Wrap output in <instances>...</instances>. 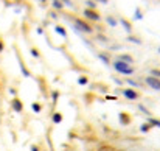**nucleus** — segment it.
<instances>
[{"instance_id": "obj_1", "label": "nucleus", "mask_w": 160, "mask_h": 151, "mask_svg": "<svg viewBox=\"0 0 160 151\" xmlns=\"http://www.w3.org/2000/svg\"><path fill=\"white\" fill-rule=\"evenodd\" d=\"M65 16V19H68L70 22H73V27H75V30L76 31H79V33H84V34H93V31H95V28H93V25L90 23V22H87L86 19H82V17H78V16H75V14H64Z\"/></svg>"}, {"instance_id": "obj_2", "label": "nucleus", "mask_w": 160, "mask_h": 151, "mask_svg": "<svg viewBox=\"0 0 160 151\" xmlns=\"http://www.w3.org/2000/svg\"><path fill=\"white\" fill-rule=\"evenodd\" d=\"M117 73L120 75H124V76H131L135 73V67H132L131 64H126L123 61H118V59H112V65H110Z\"/></svg>"}, {"instance_id": "obj_3", "label": "nucleus", "mask_w": 160, "mask_h": 151, "mask_svg": "<svg viewBox=\"0 0 160 151\" xmlns=\"http://www.w3.org/2000/svg\"><path fill=\"white\" fill-rule=\"evenodd\" d=\"M82 14L86 17L87 22H101V13L98 9H89V8H84L82 9Z\"/></svg>"}, {"instance_id": "obj_4", "label": "nucleus", "mask_w": 160, "mask_h": 151, "mask_svg": "<svg viewBox=\"0 0 160 151\" xmlns=\"http://www.w3.org/2000/svg\"><path fill=\"white\" fill-rule=\"evenodd\" d=\"M121 95H123L124 98L131 100V101L140 100V97H142V94H140L138 91L132 89V87H126V89H121Z\"/></svg>"}, {"instance_id": "obj_5", "label": "nucleus", "mask_w": 160, "mask_h": 151, "mask_svg": "<svg viewBox=\"0 0 160 151\" xmlns=\"http://www.w3.org/2000/svg\"><path fill=\"white\" fill-rule=\"evenodd\" d=\"M14 50H16V58H17V61H19V67H20V72H22V75L25 76V78H31V72L28 70V67H27V64H25V61H23V58L20 56V53L19 50L14 47Z\"/></svg>"}, {"instance_id": "obj_6", "label": "nucleus", "mask_w": 160, "mask_h": 151, "mask_svg": "<svg viewBox=\"0 0 160 151\" xmlns=\"http://www.w3.org/2000/svg\"><path fill=\"white\" fill-rule=\"evenodd\" d=\"M118 23L121 25V28H123L128 34H134V25H132V22H131L128 17L120 16V17H118Z\"/></svg>"}, {"instance_id": "obj_7", "label": "nucleus", "mask_w": 160, "mask_h": 151, "mask_svg": "<svg viewBox=\"0 0 160 151\" xmlns=\"http://www.w3.org/2000/svg\"><path fill=\"white\" fill-rule=\"evenodd\" d=\"M143 81H145V84H146L148 87H151L152 91H160V80L159 78L148 75V76L143 78Z\"/></svg>"}, {"instance_id": "obj_8", "label": "nucleus", "mask_w": 160, "mask_h": 151, "mask_svg": "<svg viewBox=\"0 0 160 151\" xmlns=\"http://www.w3.org/2000/svg\"><path fill=\"white\" fill-rule=\"evenodd\" d=\"M97 58L106 65V67H110L112 65V55L109 51H97Z\"/></svg>"}, {"instance_id": "obj_9", "label": "nucleus", "mask_w": 160, "mask_h": 151, "mask_svg": "<svg viewBox=\"0 0 160 151\" xmlns=\"http://www.w3.org/2000/svg\"><path fill=\"white\" fill-rule=\"evenodd\" d=\"M118 120H120V125L121 126H129L132 123V115L129 112H126V111H121L118 114Z\"/></svg>"}, {"instance_id": "obj_10", "label": "nucleus", "mask_w": 160, "mask_h": 151, "mask_svg": "<svg viewBox=\"0 0 160 151\" xmlns=\"http://www.w3.org/2000/svg\"><path fill=\"white\" fill-rule=\"evenodd\" d=\"M11 107H12V111L17 112V114H22V112H23V103H22L20 98H17V97H14V98L11 100Z\"/></svg>"}, {"instance_id": "obj_11", "label": "nucleus", "mask_w": 160, "mask_h": 151, "mask_svg": "<svg viewBox=\"0 0 160 151\" xmlns=\"http://www.w3.org/2000/svg\"><path fill=\"white\" fill-rule=\"evenodd\" d=\"M115 59H118V61H123V62H126V64H131V65L135 62V59H134V56H132L131 53H118Z\"/></svg>"}, {"instance_id": "obj_12", "label": "nucleus", "mask_w": 160, "mask_h": 151, "mask_svg": "<svg viewBox=\"0 0 160 151\" xmlns=\"http://www.w3.org/2000/svg\"><path fill=\"white\" fill-rule=\"evenodd\" d=\"M124 83H126V84H129V86H131L132 89H135V91H137V89H142V87H143V84H142L140 81L134 80V78H126V80H124Z\"/></svg>"}, {"instance_id": "obj_13", "label": "nucleus", "mask_w": 160, "mask_h": 151, "mask_svg": "<svg viewBox=\"0 0 160 151\" xmlns=\"http://www.w3.org/2000/svg\"><path fill=\"white\" fill-rule=\"evenodd\" d=\"M126 41L128 42H132V44H137V45H142L143 44V39L140 36H137V34H128Z\"/></svg>"}, {"instance_id": "obj_14", "label": "nucleus", "mask_w": 160, "mask_h": 151, "mask_svg": "<svg viewBox=\"0 0 160 151\" xmlns=\"http://www.w3.org/2000/svg\"><path fill=\"white\" fill-rule=\"evenodd\" d=\"M106 23L110 27V28H115V27L118 25V19H117L115 16H112V14H107L106 16Z\"/></svg>"}, {"instance_id": "obj_15", "label": "nucleus", "mask_w": 160, "mask_h": 151, "mask_svg": "<svg viewBox=\"0 0 160 151\" xmlns=\"http://www.w3.org/2000/svg\"><path fill=\"white\" fill-rule=\"evenodd\" d=\"M54 33H56V34H59V36H62L64 39H67V38H68L67 30H65L62 25H54Z\"/></svg>"}, {"instance_id": "obj_16", "label": "nucleus", "mask_w": 160, "mask_h": 151, "mask_svg": "<svg viewBox=\"0 0 160 151\" xmlns=\"http://www.w3.org/2000/svg\"><path fill=\"white\" fill-rule=\"evenodd\" d=\"M52 8H53L56 13H62L65 6H64L62 2H59V0H52Z\"/></svg>"}, {"instance_id": "obj_17", "label": "nucleus", "mask_w": 160, "mask_h": 151, "mask_svg": "<svg viewBox=\"0 0 160 151\" xmlns=\"http://www.w3.org/2000/svg\"><path fill=\"white\" fill-rule=\"evenodd\" d=\"M134 20H142L143 17H145V13H143V9L140 8V6H137L135 9H134Z\"/></svg>"}, {"instance_id": "obj_18", "label": "nucleus", "mask_w": 160, "mask_h": 151, "mask_svg": "<svg viewBox=\"0 0 160 151\" xmlns=\"http://www.w3.org/2000/svg\"><path fill=\"white\" fill-rule=\"evenodd\" d=\"M146 123H149L152 128H160V118L156 117H146Z\"/></svg>"}, {"instance_id": "obj_19", "label": "nucleus", "mask_w": 160, "mask_h": 151, "mask_svg": "<svg viewBox=\"0 0 160 151\" xmlns=\"http://www.w3.org/2000/svg\"><path fill=\"white\" fill-rule=\"evenodd\" d=\"M52 120H53L54 125H59V123L64 120V115H62L61 112H53V115H52Z\"/></svg>"}, {"instance_id": "obj_20", "label": "nucleus", "mask_w": 160, "mask_h": 151, "mask_svg": "<svg viewBox=\"0 0 160 151\" xmlns=\"http://www.w3.org/2000/svg\"><path fill=\"white\" fill-rule=\"evenodd\" d=\"M78 84L79 86H87L89 84V76L87 75H79L78 76Z\"/></svg>"}, {"instance_id": "obj_21", "label": "nucleus", "mask_w": 160, "mask_h": 151, "mask_svg": "<svg viewBox=\"0 0 160 151\" xmlns=\"http://www.w3.org/2000/svg\"><path fill=\"white\" fill-rule=\"evenodd\" d=\"M84 5H86V8H89V9H98V3L93 2V0H84Z\"/></svg>"}, {"instance_id": "obj_22", "label": "nucleus", "mask_w": 160, "mask_h": 151, "mask_svg": "<svg viewBox=\"0 0 160 151\" xmlns=\"http://www.w3.org/2000/svg\"><path fill=\"white\" fill-rule=\"evenodd\" d=\"M31 109H33V112L39 114V112H42V104L39 101H34V103H31Z\"/></svg>"}, {"instance_id": "obj_23", "label": "nucleus", "mask_w": 160, "mask_h": 151, "mask_svg": "<svg viewBox=\"0 0 160 151\" xmlns=\"http://www.w3.org/2000/svg\"><path fill=\"white\" fill-rule=\"evenodd\" d=\"M30 53H31V56L33 58H36V59H39L41 58V51L38 47H30Z\"/></svg>"}, {"instance_id": "obj_24", "label": "nucleus", "mask_w": 160, "mask_h": 151, "mask_svg": "<svg viewBox=\"0 0 160 151\" xmlns=\"http://www.w3.org/2000/svg\"><path fill=\"white\" fill-rule=\"evenodd\" d=\"M151 129H152V126H151L149 123H146V122L140 125V131H142V133H149Z\"/></svg>"}, {"instance_id": "obj_25", "label": "nucleus", "mask_w": 160, "mask_h": 151, "mask_svg": "<svg viewBox=\"0 0 160 151\" xmlns=\"http://www.w3.org/2000/svg\"><path fill=\"white\" fill-rule=\"evenodd\" d=\"M138 109H140V111H142L143 114H146L148 117H152V115H151V111H149V109H148L146 106H143V104H138Z\"/></svg>"}, {"instance_id": "obj_26", "label": "nucleus", "mask_w": 160, "mask_h": 151, "mask_svg": "<svg viewBox=\"0 0 160 151\" xmlns=\"http://www.w3.org/2000/svg\"><path fill=\"white\" fill-rule=\"evenodd\" d=\"M149 75H151V76H156V78L160 80V69H151V70H149Z\"/></svg>"}, {"instance_id": "obj_27", "label": "nucleus", "mask_w": 160, "mask_h": 151, "mask_svg": "<svg viewBox=\"0 0 160 151\" xmlns=\"http://www.w3.org/2000/svg\"><path fill=\"white\" fill-rule=\"evenodd\" d=\"M58 98H59V91H52V101H53V104L58 103Z\"/></svg>"}, {"instance_id": "obj_28", "label": "nucleus", "mask_w": 160, "mask_h": 151, "mask_svg": "<svg viewBox=\"0 0 160 151\" xmlns=\"http://www.w3.org/2000/svg\"><path fill=\"white\" fill-rule=\"evenodd\" d=\"M59 2H62V5H64V6H70V8H75V3H73V0H59Z\"/></svg>"}, {"instance_id": "obj_29", "label": "nucleus", "mask_w": 160, "mask_h": 151, "mask_svg": "<svg viewBox=\"0 0 160 151\" xmlns=\"http://www.w3.org/2000/svg\"><path fill=\"white\" fill-rule=\"evenodd\" d=\"M97 41H103V42H109V38H106L104 34H97Z\"/></svg>"}, {"instance_id": "obj_30", "label": "nucleus", "mask_w": 160, "mask_h": 151, "mask_svg": "<svg viewBox=\"0 0 160 151\" xmlns=\"http://www.w3.org/2000/svg\"><path fill=\"white\" fill-rule=\"evenodd\" d=\"M5 50V41H3V38L0 36V53H3Z\"/></svg>"}, {"instance_id": "obj_31", "label": "nucleus", "mask_w": 160, "mask_h": 151, "mask_svg": "<svg viewBox=\"0 0 160 151\" xmlns=\"http://www.w3.org/2000/svg\"><path fill=\"white\" fill-rule=\"evenodd\" d=\"M113 80H115V83H117L118 86H123V84H124V80H120V78H115V76H113Z\"/></svg>"}, {"instance_id": "obj_32", "label": "nucleus", "mask_w": 160, "mask_h": 151, "mask_svg": "<svg viewBox=\"0 0 160 151\" xmlns=\"http://www.w3.org/2000/svg\"><path fill=\"white\" fill-rule=\"evenodd\" d=\"M50 16H52V19H58V13H56L54 9H52V11H50Z\"/></svg>"}, {"instance_id": "obj_33", "label": "nucleus", "mask_w": 160, "mask_h": 151, "mask_svg": "<svg viewBox=\"0 0 160 151\" xmlns=\"http://www.w3.org/2000/svg\"><path fill=\"white\" fill-rule=\"evenodd\" d=\"M106 100H117V97H115V95H106Z\"/></svg>"}, {"instance_id": "obj_34", "label": "nucleus", "mask_w": 160, "mask_h": 151, "mask_svg": "<svg viewBox=\"0 0 160 151\" xmlns=\"http://www.w3.org/2000/svg\"><path fill=\"white\" fill-rule=\"evenodd\" d=\"M31 151H41V148L38 145H31Z\"/></svg>"}, {"instance_id": "obj_35", "label": "nucleus", "mask_w": 160, "mask_h": 151, "mask_svg": "<svg viewBox=\"0 0 160 151\" xmlns=\"http://www.w3.org/2000/svg\"><path fill=\"white\" fill-rule=\"evenodd\" d=\"M93 2H97V3H103V5L109 3V0H93Z\"/></svg>"}, {"instance_id": "obj_36", "label": "nucleus", "mask_w": 160, "mask_h": 151, "mask_svg": "<svg viewBox=\"0 0 160 151\" xmlns=\"http://www.w3.org/2000/svg\"><path fill=\"white\" fill-rule=\"evenodd\" d=\"M9 94L16 97V94H17V92H16V89H14V87H11V89H9Z\"/></svg>"}, {"instance_id": "obj_37", "label": "nucleus", "mask_w": 160, "mask_h": 151, "mask_svg": "<svg viewBox=\"0 0 160 151\" xmlns=\"http://www.w3.org/2000/svg\"><path fill=\"white\" fill-rule=\"evenodd\" d=\"M38 33H39V34H44V28L39 27V28H38Z\"/></svg>"}, {"instance_id": "obj_38", "label": "nucleus", "mask_w": 160, "mask_h": 151, "mask_svg": "<svg viewBox=\"0 0 160 151\" xmlns=\"http://www.w3.org/2000/svg\"><path fill=\"white\" fill-rule=\"evenodd\" d=\"M39 2H41L44 6H47V5H48V2H47V0H39Z\"/></svg>"}, {"instance_id": "obj_39", "label": "nucleus", "mask_w": 160, "mask_h": 151, "mask_svg": "<svg viewBox=\"0 0 160 151\" xmlns=\"http://www.w3.org/2000/svg\"><path fill=\"white\" fill-rule=\"evenodd\" d=\"M157 53H159V55H160V45H159V47H157Z\"/></svg>"}]
</instances>
